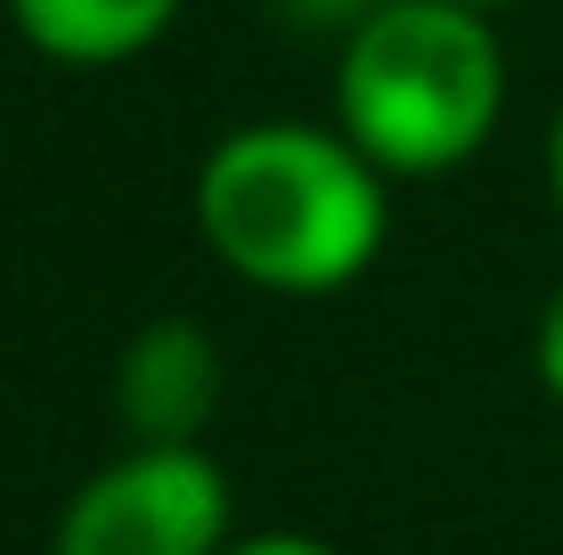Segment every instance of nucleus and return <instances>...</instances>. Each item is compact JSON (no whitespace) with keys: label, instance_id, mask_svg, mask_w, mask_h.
Returning <instances> with one entry per match:
<instances>
[{"label":"nucleus","instance_id":"obj_4","mask_svg":"<svg viewBox=\"0 0 563 555\" xmlns=\"http://www.w3.org/2000/svg\"><path fill=\"white\" fill-rule=\"evenodd\" d=\"M221 343L197 319H147L114 368V417L140 449H197L221 417Z\"/></svg>","mask_w":563,"mask_h":555},{"label":"nucleus","instance_id":"obj_10","mask_svg":"<svg viewBox=\"0 0 563 555\" xmlns=\"http://www.w3.org/2000/svg\"><path fill=\"white\" fill-rule=\"evenodd\" d=\"M465 9H482V16H490V9H507V0H465Z\"/></svg>","mask_w":563,"mask_h":555},{"label":"nucleus","instance_id":"obj_2","mask_svg":"<svg viewBox=\"0 0 563 555\" xmlns=\"http://www.w3.org/2000/svg\"><path fill=\"white\" fill-rule=\"evenodd\" d=\"M507 107V57L465 0H393L335 57V131L376 171L433 180L490 140Z\"/></svg>","mask_w":563,"mask_h":555},{"label":"nucleus","instance_id":"obj_9","mask_svg":"<svg viewBox=\"0 0 563 555\" xmlns=\"http://www.w3.org/2000/svg\"><path fill=\"white\" fill-rule=\"evenodd\" d=\"M548 188H555V204H563V114H555V140H548Z\"/></svg>","mask_w":563,"mask_h":555},{"label":"nucleus","instance_id":"obj_8","mask_svg":"<svg viewBox=\"0 0 563 555\" xmlns=\"http://www.w3.org/2000/svg\"><path fill=\"white\" fill-rule=\"evenodd\" d=\"M229 555H335L327 540H302V531H254V540H238Z\"/></svg>","mask_w":563,"mask_h":555},{"label":"nucleus","instance_id":"obj_1","mask_svg":"<svg viewBox=\"0 0 563 555\" xmlns=\"http://www.w3.org/2000/svg\"><path fill=\"white\" fill-rule=\"evenodd\" d=\"M197 229L245 286L335 295L384 254V171L343 131L245 123L197 171Z\"/></svg>","mask_w":563,"mask_h":555},{"label":"nucleus","instance_id":"obj_7","mask_svg":"<svg viewBox=\"0 0 563 555\" xmlns=\"http://www.w3.org/2000/svg\"><path fill=\"white\" fill-rule=\"evenodd\" d=\"M539 385L563 400V286L548 295V311H539Z\"/></svg>","mask_w":563,"mask_h":555},{"label":"nucleus","instance_id":"obj_5","mask_svg":"<svg viewBox=\"0 0 563 555\" xmlns=\"http://www.w3.org/2000/svg\"><path fill=\"white\" fill-rule=\"evenodd\" d=\"M9 16L57 66H123L172 33L180 0H9Z\"/></svg>","mask_w":563,"mask_h":555},{"label":"nucleus","instance_id":"obj_6","mask_svg":"<svg viewBox=\"0 0 563 555\" xmlns=\"http://www.w3.org/2000/svg\"><path fill=\"white\" fill-rule=\"evenodd\" d=\"M286 9H295L302 25H335L343 42H352V33L367 25V16H376V9H393V0H286Z\"/></svg>","mask_w":563,"mask_h":555},{"label":"nucleus","instance_id":"obj_3","mask_svg":"<svg viewBox=\"0 0 563 555\" xmlns=\"http://www.w3.org/2000/svg\"><path fill=\"white\" fill-rule=\"evenodd\" d=\"M229 474L205 449H123L57 514V555H229Z\"/></svg>","mask_w":563,"mask_h":555}]
</instances>
